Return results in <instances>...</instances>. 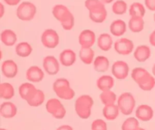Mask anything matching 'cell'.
Here are the masks:
<instances>
[{
	"label": "cell",
	"mask_w": 155,
	"mask_h": 130,
	"mask_svg": "<svg viewBox=\"0 0 155 130\" xmlns=\"http://www.w3.org/2000/svg\"><path fill=\"white\" fill-rule=\"evenodd\" d=\"M52 88L56 95L62 100H71L75 96V91L71 88L69 81L64 78L56 79L53 83Z\"/></svg>",
	"instance_id": "cell-1"
},
{
	"label": "cell",
	"mask_w": 155,
	"mask_h": 130,
	"mask_svg": "<svg viewBox=\"0 0 155 130\" xmlns=\"http://www.w3.org/2000/svg\"><path fill=\"white\" fill-rule=\"evenodd\" d=\"M93 104V99L91 96L88 94L80 96L75 101V111L77 116L84 120L89 118Z\"/></svg>",
	"instance_id": "cell-2"
},
{
	"label": "cell",
	"mask_w": 155,
	"mask_h": 130,
	"mask_svg": "<svg viewBox=\"0 0 155 130\" xmlns=\"http://www.w3.org/2000/svg\"><path fill=\"white\" fill-rule=\"evenodd\" d=\"M37 9L36 5L30 2H23L20 3L16 10V15L21 21H30L33 19Z\"/></svg>",
	"instance_id": "cell-3"
},
{
	"label": "cell",
	"mask_w": 155,
	"mask_h": 130,
	"mask_svg": "<svg viewBox=\"0 0 155 130\" xmlns=\"http://www.w3.org/2000/svg\"><path fill=\"white\" fill-rule=\"evenodd\" d=\"M117 105L120 111L124 115L129 116L133 112L136 107V100L130 92H124L117 99Z\"/></svg>",
	"instance_id": "cell-4"
},
{
	"label": "cell",
	"mask_w": 155,
	"mask_h": 130,
	"mask_svg": "<svg viewBox=\"0 0 155 130\" xmlns=\"http://www.w3.org/2000/svg\"><path fill=\"white\" fill-rule=\"evenodd\" d=\"M45 108L48 114L58 120H61L66 115V109L61 102L57 98H51L46 102Z\"/></svg>",
	"instance_id": "cell-5"
},
{
	"label": "cell",
	"mask_w": 155,
	"mask_h": 130,
	"mask_svg": "<svg viewBox=\"0 0 155 130\" xmlns=\"http://www.w3.org/2000/svg\"><path fill=\"white\" fill-rule=\"evenodd\" d=\"M41 43L48 49L56 48L60 43L58 33L53 29H46L41 35Z\"/></svg>",
	"instance_id": "cell-6"
},
{
	"label": "cell",
	"mask_w": 155,
	"mask_h": 130,
	"mask_svg": "<svg viewBox=\"0 0 155 130\" xmlns=\"http://www.w3.org/2000/svg\"><path fill=\"white\" fill-rule=\"evenodd\" d=\"M114 48L118 54L122 56H128L131 54L134 50V43L128 38L123 37L115 41L114 44Z\"/></svg>",
	"instance_id": "cell-7"
},
{
	"label": "cell",
	"mask_w": 155,
	"mask_h": 130,
	"mask_svg": "<svg viewBox=\"0 0 155 130\" xmlns=\"http://www.w3.org/2000/svg\"><path fill=\"white\" fill-rule=\"evenodd\" d=\"M111 73L118 80H124L127 79L130 73V66L125 61H115L111 66Z\"/></svg>",
	"instance_id": "cell-8"
},
{
	"label": "cell",
	"mask_w": 155,
	"mask_h": 130,
	"mask_svg": "<svg viewBox=\"0 0 155 130\" xmlns=\"http://www.w3.org/2000/svg\"><path fill=\"white\" fill-rule=\"evenodd\" d=\"M105 4L101 2L95 7L89 10V16L91 21L95 23H103L106 20L107 16V12L106 10Z\"/></svg>",
	"instance_id": "cell-9"
},
{
	"label": "cell",
	"mask_w": 155,
	"mask_h": 130,
	"mask_svg": "<svg viewBox=\"0 0 155 130\" xmlns=\"http://www.w3.org/2000/svg\"><path fill=\"white\" fill-rule=\"evenodd\" d=\"M42 66L45 72L49 76H55L60 71V62L53 56H47L42 60Z\"/></svg>",
	"instance_id": "cell-10"
},
{
	"label": "cell",
	"mask_w": 155,
	"mask_h": 130,
	"mask_svg": "<svg viewBox=\"0 0 155 130\" xmlns=\"http://www.w3.org/2000/svg\"><path fill=\"white\" fill-rule=\"evenodd\" d=\"M78 41L81 47L91 48L93 47L96 41V36H95V32L89 29L82 30L79 35Z\"/></svg>",
	"instance_id": "cell-11"
},
{
	"label": "cell",
	"mask_w": 155,
	"mask_h": 130,
	"mask_svg": "<svg viewBox=\"0 0 155 130\" xmlns=\"http://www.w3.org/2000/svg\"><path fill=\"white\" fill-rule=\"evenodd\" d=\"M2 73L7 79H13L18 73V66L12 59H6L2 62Z\"/></svg>",
	"instance_id": "cell-12"
},
{
	"label": "cell",
	"mask_w": 155,
	"mask_h": 130,
	"mask_svg": "<svg viewBox=\"0 0 155 130\" xmlns=\"http://www.w3.org/2000/svg\"><path fill=\"white\" fill-rule=\"evenodd\" d=\"M44 77V71L37 65H32L26 72V79L30 82L39 83L43 80Z\"/></svg>",
	"instance_id": "cell-13"
},
{
	"label": "cell",
	"mask_w": 155,
	"mask_h": 130,
	"mask_svg": "<svg viewBox=\"0 0 155 130\" xmlns=\"http://www.w3.org/2000/svg\"><path fill=\"white\" fill-rule=\"evenodd\" d=\"M58 60L63 66H72L77 61V54L71 49H65L59 54Z\"/></svg>",
	"instance_id": "cell-14"
},
{
	"label": "cell",
	"mask_w": 155,
	"mask_h": 130,
	"mask_svg": "<svg viewBox=\"0 0 155 130\" xmlns=\"http://www.w3.org/2000/svg\"><path fill=\"white\" fill-rule=\"evenodd\" d=\"M136 117L141 121H150L154 117V111L149 105L141 104L136 109Z\"/></svg>",
	"instance_id": "cell-15"
},
{
	"label": "cell",
	"mask_w": 155,
	"mask_h": 130,
	"mask_svg": "<svg viewBox=\"0 0 155 130\" xmlns=\"http://www.w3.org/2000/svg\"><path fill=\"white\" fill-rule=\"evenodd\" d=\"M36 91H37L36 88L31 82H25L21 84L18 88V92L21 97L27 102L34 96Z\"/></svg>",
	"instance_id": "cell-16"
},
{
	"label": "cell",
	"mask_w": 155,
	"mask_h": 130,
	"mask_svg": "<svg viewBox=\"0 0 155 130\" xmlns=\"http://www.w3.org/2000/svg\"><path fill=\"white\" fill-rule=\"evenodd\" d=\"M151 55V48L148 45L138 46L133 52V56L139 62H145Z\"/></svg>",
	"instance_id": "cell-17"
},
{
	"label": "cell",
	"mask_w": 155,
	"mask_h": 130,
	"mask_svg": "<svg viewBox=\"0 0 155 130\" xmlns=\"http://www.w3.org/2000/svg\"><path fill=\"white\" fill-rule=\"evenodd\" d=\"M18 113L16 105L10 101L3 102L0 107V114L2 117L6 119L13 118Z\"/></svg>",
	"instance_id": "cell-18"
},
{
	"label": "cell",
	"mask_w": 155,
	"mask_h": 130,
	"mask_svg": "<svg viewBox=\"0 0 155 130\" xmlns=\"http://www.w3.org/2000/svg\"><path fill=\"white\" fill-rule=\"evenodd\" d=\"M97 46L102 51H109L114 46L113 38L107 33H101L97 38Z\"/></svg>",
	"instance_id": "cell-19"
},
{
	"label": "cell",
	"mask_w": 155,
	"mask_h": 130,
	"mask_svg": "<svg viewBox=\"0 0 155 130\" xmlns=\"http://www.w3.org/2000/svg\"><path fill=\"white\" fill-rule=\"evenodd\" d=\"M127 24L124 20L117 19L112 21L110 26V32L114 37H122L127 32Z\"/></svg>",
	"instance_id": "cell-20"
},
{
	"label": "cell",
	"mask_w": 155,
	"mask_h": 130,
	"mask_svg": "<svg viewBox=\"0 0 155 130\" xmlns=\"http://www.w3.org/2000/svg\"><path fill=\"white\" fill-rule=\"evenodd\" d=\"M96 85L101 91H110L114 85V79L110 76H101L96 81Z\"/></svg>",
	"instance_id": "cell-21"
},
{
	"label": "cell",
	"mask_w": 155,
	"mask_h": 130,
	"mask_svg": "<svg viewBox=\"0 0 155 130\" xmlns=\"http://www.w3.org/2000/svg\"><path fill=\"white\" fill-rule=\"evenodd\" d=\"M18 40L16 33L11 29H5L1 33V41L6 47H12Z\"/></svg>",
	"instance_id": "cell-22"
},
{
	"label": "cell",
	"mask_w": 155,
	"mask_h": 130,
	"mask_svg": "<svg viewBox=\"0 0 155 130\" xmlns=\"http://www.w3.org/2000/svg\"><path fill=\"white\" fill-rule=\"evenodd\" d=\"M93 66L94 69L97 72H105L110 67V61L106 56H98L95 58V60L93 62Z\"/></svg>",
	"instance_id": "cell-23"
},
{
	"label": "cell",
	"mask_w": 155,
	"mask_h": 130,
	"mask_svg": "<svg viewBox=\"0 0 155 130\" xmlns=\"http://www.w3.org/2000/svg\"><path fill=\"white\" fill-rule=\"evenodd\" d=\"M80 59L85 65H90L93 63L95 60V52L91 48L88 47H81L79 53Z\"/></svg>",
	"instance_id": "cell-24"
},
{
	"label": "cell",
	"mask_w": 155,
	"mask_h": 130,
	"mask_svg": "<svg viewBox=\"0 0 155 130\" xmlns=\"http://www.w3.org/2000/svg\"><path fill=\"white\" fill-rule=\"evenodd\" d=\"M120 109L118 105L110 104L105 105L102 110V114L104 118L107 120H114L119 115Z\"/></svg>",
	"instance_id": "cell-25"
},
{
	"label": "cell",
	"mask_w": 155,
	"mask_h": 130,
	"mask_svg": "<svg viewBox=\"0 0 155 130\" xmlns=\"http://www.w3.org/2000/svg\"><path fill=\"white\" fill-rule=\"evenodd\" d=\"M32 52H33V47L28 42L25 41L20 42L15 47V53L20 57H28Z\"/></svg>",
	"instance_id": "cell-26"
},
{
	"label": "cell",
	"mask_w": 155,
	"mask_h": 130,
	"mask_svg": "<svg viewBox=\"0 0 155 130\" xmlns=\"http://www.w3.org/2000/svg\"><path fill=\"white\" fill-rule=\"evenodd\" d=\"M129 28L133 33H140L144 30L145 21L141 17H131L129 21Z\"/></svg>",
	"instance_id": "cell-27"
},
{
	"label": "cell",
	"mask_w": 155,
	"mask_h": 130,
	"mask_svg": "<svg viewBox=\"0 0 155 130\" xmlns=\"http://www.w3.org/2000/svg\"><path fill=\"white\" fill-rule=\"evenodd\" d=\"M15 96V88L8 82L0 84V97L5 100H10Z\"/></svg>",
	"instance_id": "cell-28"
},
{
	"label": "cell",
	"mask_w": 155,
	"mask_h": 130,
	"mask_svg": "<svg viewBox=\"0 0 155 130\" xmlns=\"http://www.w3.org/2000/svg\"><path fill=\"white\" fill-rule=\"evenodd\" d=\"M150 75V72L142 67H136L133 69L131 72V77L136 84L140 83L143 79L148 77Z\"/></svg>",
	"instance_id": "cell-29"
},
{
	"label": "cell",
	"mask_w": 155,
	"mask_h": 130,
	"mask_svg": "<svg viewBox=\"0 0 155 130\" xmlns=\"http://www.w3.org/2000/svg\"><path fill=\"white\" fill-rule=\"evenodd\" d=\"M71 12V11L69 10L67 6H65L64 5L61 4H58L55 5L54 7L52 8V15L54 16V18L56 20L60 22L65 16H66L68 14H69Z\"/></svg>",
	"instance_id": "cell-30"
},
{
	"label": "cell",
	"mask_w": 155,
	"mask_h": 130,
	"mask_svg": "<svg viewBox=\"0 0 155 130\" xmlns=\"http://www.w3.org/2000/svg\"><path fill=\"white\" fill-rule=\"evenodd\" d=\"M145 8L140 2H133L129 9V13L131 17H141L143 18L145 15Z\"/></svg>",
	"instance_id": "cell-31"
},
{
	"label": "cell",
	"mask_w": 155,
	"mask_h": 130,
	"mask_svg": "<svg viewBox=\"0 0 155 130\" xmlns=\"http://www.w3.org/2000/svg\"><path fill=\"white\" fill-rule=\"evenodd\" d=\"M100 100L101 103L105 106V105L114 104L117 100V95L114 91H102L99 96Z\"/></svg>",
	"instance_id": "cell-32"
},
{
	"label": "cell",
	"mask_w": 155,
	"mask_h": 130,
	"mask_svg": "<svg viewBox=\"0 0 155 130\" xmlns=\"http://www.w3.org/2000/svg\"><path fill=\"white\" fill-rule=\"evenodd\" d=\"M45 98V94H44L43 91H42V90L37 89L36 94H34V96H33L30 100L27 101V104H28L30 107H36L41 106V105L44 103Z\"/></svg>",
	"instance_id": "cell-33"
},
{
	"label": "cell",
	"mask_w": 155,
	"mask_h": 130,
	"mask_svg": "<svg viewBox=\"0 0 155 130\" xmlns=\"http://www.w3.org/2000/svg\"><path fill=\"white\" fill-rule=\"evenodd\" d=\"M128 5L124 0H117L112 5V12L117 15H124L127 12Z\"/></svg>",
	"instance_id": "cell-34"
},
{
	"label": "cell",
	"mask_w": 155,
	"mask_h": 130,
	"mask_svg": "<svg viewBox=\"0 0 155 130\" xmlns=\"http://www.w3.org/2000/svg\"><path fill=\"white\" fill-rule=\"evenodd\" d=\"M139 88L145 91H150L154 89L155 87V79L154 76L150 74L145 79H144L142 82L138 84Z\"/></svg>",
	"instance_id": "cell-35"
},
{
	"label": "cell",
	"mask_w": 155,
	"mask_h": 130,
	"mask_svg": "<svg viewBox=\"0 0 155 130\" xmlns=\"http://www.w3.org/2000/svg\"><path fill=\"white\" fill-rule=\"evenodd\" d=\"M139 128V123L138 119L135 117H130L123 123L122 130H138Z\"/></svg>",
	"instance_id": "cell-36"
},
{
	"label": "cell",
	"mask_w": 155,
	"mask_h": 130,
	"mask_svg": "<svg viewBox=\"0 0 155 130\" xmlns=\"http://www.w3.org/2000/svg\"><path fill=\"white\" fill-rule=\"evenodd\" d=\"M62 27L64 30H71L74 27V23H75V20H74V16L71 12L69 14L66 15L61 21H60Z\"/></svg>",
	"instance_id": "cell-37"
},
{
	"label": "cell",
	"mask_w": 155,
	"mask_h": 130,
	"mask_svg": "<svg viewBox=\"0 0 155 130\" xmlns=\"http://www.w3.org/2000/svg\"><path fill=\"white\" fill-rule=\"evenodd\" d=\"M92 130H107V124L105 122L101 119H98L92 122Z\"/></svg>",
	"instance_id": "cell-38"
},
{
	"label": "cell",
	"mask_w": 155,
	"mask_h": 130,
	"mask_svg": "<svg viewBox=\"0 0 155 130\" xmlns=\"http://www.w3.org/2000/svg\"><path fill=\"white\" fill-rule=\"evenodd\" d=\"M145 4L148 10L155 12V0H145Z\"/></svg>",
	"instance_id": "cell-39"
},
{
	"label": "cell",
	"mask_w": 155,
	"mask_h": 130,
	"mask_svg": "<svg viewBox=\"0 0 155 130\" xmlns=\"http://www.w3.org/2000/svg\"><path fill=\"white\" fill-rule=\"evenodd\" d=\"M4 2L8 5L15 6V5H18V4H20L21 0H4Z\"/></svg>",
	"instance_id": "cell-40"
},
{
	"label": "cell",
	"mask_w": 155,
	"mask_h": 130,
	"mask_svg": "<svg viewBox=\"0 0 155 130\" xmlns=\"http://www.w3.org/2000/svg\"><path fill=\"white\" fill-rule=\"evenodd\" d=\"M149 43L151 46L155 47V30H153L149 35Z\"/></svg>",
	"instance_id": "cell-41"
},
{
	"label": "cell",
	"mask_w": 155,
	"mask_h": 130,
	"mask_svg": "<svg viewBox=\"0 0 155 130\" xmlns=\"http://www.w3.org/2000/svg\"><path fill=\"white\" fill-rule=\"evenodd\" d=\"M56 130H74V129L69 125H63V126H59Z\"/></svg>",
	"instance_id": "cell-42"
},
{
	"label": "cell",
	"mask_w": 155,
	"mask_h": 130,
	"mask_svg": "<svg viewBox=\"0 0 155 130\" xmlns=\"http://www.w3.org/2000/svg\"><path fill=\"white\" fill-rule=\"evenodd\" d=\"M0 6H1V14H0V17H1V18H2L3 15H4L5 8H4V5H3L2 3H1V5H0Z\"/></svg>",
	"instance_id": "cell-43"
},
{
	"label": "cell",
	"mask_w": 155,
	"mask_h": 130,
	"mask_svg": "<svg viewBox=\"0 0 155 130\" xmlns=\"http://www.w3.org/2000/svg\"><path fill=\"white\" fill-rule=\"evenodd\" d=\"M104 4H110V3L113 2L114 0H101Z\"/></svg>",
	"instance_id": "cell-44"
},
{
	"label": "cell",
	"mask_w": 155,
	"mask_h": 130,
	"mask_svg": "<svg viewBox=\"0 0 155 130\" xmlns=\"http://www.w3.org/2000/svg\"><path fill=\"white\" fill-rule=\"evenodd\" d=\"M152 74H153V76L155 77V63L154 64V65H153V67H152Z\"/></svg>",
	"instance_id": "cell-45"
},
{
	"label": "cell",
	"mask_w": 155,
	"mask_h": 130,
	"mask_svg": "<svg viewBox=\"0 0 155 130\" xmlns=\"http://www.w3.org/2000/svg\"><path fill=\"white\" fill-rule=\"evenodd\" d=\"M138 130H145V129H142V128H140V127H139V129H138Z\"/></svg>",
	"instance_id": "cell-46"
},
{
	"label": "cell",
	"mask_w": 155,
	"mask_h": 130,
	"mask_svg": "<svg viewBox=\"0 0 155 130\" xmlns=\"http://www.w3.org/2000/svg\"><path fill=\"white\" fill-rule=\"evenodd\" d=\"M154 22H155V13H154Z\"/></svg>",
	"instance_id": "cell-47"
},
{
	"label": "cell",
	"mask_w": 155,
	"mask_h": 130,
	"mask_svg": "<svg viewBox=\"0 0 155 130\" xmlns=\"http://www.w3.org/2000/svg\"><path fill=\"white\" fill-rule=\"evenodd\" d=\"M0 130H7V129H1Z\"/></svg>",
	"instance_id": "cell-48"
}]
</instances>
